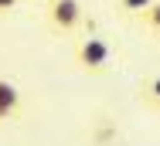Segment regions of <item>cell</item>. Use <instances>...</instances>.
I'll use <instances>...</instances> for the list:
<instances>
[{
  "instance_id": "1",
  "label": "cell",
  "mask_w": 160,
  "mask_h": 146,
  "mask_svg": "<svg viewBox=\"0 0 160 146\" xmlns=\"http://www.w3.org/2000/svg\"><path fill=\"white\" fill-rule=\"evenodd\" d=\"M75 61H78L82 71H89V75H102V71H109V65H112V48H109L106 37H99V34H85V37L75 44Z\"/></svg>"
},
{
  "instance_id": "4",
  "label": "cell",
  "mask_w": 160,
  "mask_h": 146,
  "mask_svg": "<svg viewBox=\"0 0 160 146\" xmlns=\"http://www.w3.org/2000/svg\"><path fill=\"white\" fill-rule=\"evenodd\" d=\"M140 21H143L150 31H157V34H160V0H153V3H150V7L140 14Z\"/></svg>"
},
{
  "instance_id": "5",
  "label": "cell",
  "mask_w": 160,
  "mask_h": 146,
  "mask_svg": "<svg viewBox=\"0 0 160 146\" xmlns=\"http://www.w3.org/2000/svg\"><path fill=\"white\" fill-rule=\"evenodd\" d=\"M150 3H153V0H119V10H123V14H129V17H140Z\"/></svg>"
},
{
  "instance_id": "8",
  "label": "cell",
  "mask_w": 160,
  "mask_h": 146,
  "mask_svg": "<svg viewBox=\"0 0 160 146\" xmlns=\"http://www.w3.org/2000/svg\"><path fill=\"white\" fill-rule=\"evenodd\" d=\"M44 3H48V0H44Z\"/></svg>"
},
{
  "instance_id": "2",
  "label": "cell",
  "mask_w": 160,
  "mask_h": 146,
  "mask_svg": "<svg viewBox=\"0 0 160 146\" xmlns=\"http://www.w3.org/2000/svg\"><path fill=\"white\" fill-rule=\"evenodd\" d=\"M48 24L58 34H72L82 24V3L78 0H48Z\"/></svg>"
},
{
  "instance_id": "7",
  "label": "cell",
  "mask_w": 160,
  "mask_h": 146,
  "mask_svg": "<svg viewBox=\"0 0 160 146\" xmlns=\"http://www.w3.org/2000/svg\"><path fill=\"white\" fill-rule=\"evenodd\" d=\"M14 7H17V0H0V14H10Z\"/></svg>"
},
{
  "instance_id": "3",
  "label": "cell",
  "mask_w": 160,
  "mask_h": 146,
  "mask_svg": "<svg viewBox=\"0 0 160 146\" xmlns=\"http://www.w3.org/2000/svg\"><path fill=\"white\" fill-rule=\"evenodd\" d=\"M17 102H21L17 85H14V82H7V78H0V122H7V119L14 116Z\"/></svg>"
},
{
  "instance_id": "6",
  "label": "cell",
  "mask_w": 160,
  "mask_h": 146,
  "mask_svg": "<svg viewBox=\"0 0 160 146\" xmlns=\"http://www.w3.org/2000/svg\"><path fill=\"white\" fill-rule=\"evenodd\" d=\"M143 99H147L150 105H157V109H160V75H157V78H150V82L143 85Z\"/></svg>"
}]
</instances>
